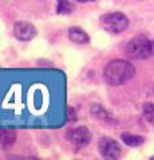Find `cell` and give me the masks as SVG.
I'll return each mask as SVG.
<instances>
[{
	"label": "cell",
	"instance_id": "6da1fadb",
	"mask_svg": "<svg viewBox=\"0 0 154 160\" xmlns=\"http://www.w3.org/2000/svg\"><path fill=\"white\" fill-rule=\"evenodd\" d=\"M134 73H135V68L131 63L115 59L107 63V66L105 67L103 79L110 86H122L133 79Z\"/></svg>",
	"mask_w": 154,
	"mask_h": 160
},
{
	"label": "cell",
	"instance_id": "7a4b0ae2",
	"mask_svg": "<svg viewBox=\"0 0 154 160\" xmlns=\"http://www.w3.org/2000/svg\"><path fill=\"white\" fill-rule=\"evenodd\" d=\"M151 53H153V42H150L143 35L133 38L126 46V55L134 60L147 59Z\"/></svg>",
	"mask_w": 154,
	"mask_h": 160
},
{
	"label": "cell",
	"instance_id": "3957f363",
	"mask_svg": "<svg viewBox=\"0 0 154 160\" xmlns=\"http://www.w3.org/2000/svg\"><path fill=\"white\" fill-rule=\"evenodd\" d=\"M102 27L110 33H121L129 27V19L121 12L106 13L101 18Z\"/></svg>",
	"mask_w": 154,
	"mask_h": 160
},
{
	"label": "cell",
	"instance_id": "277c9868",
	"mask_svg": "<svg viewBox=\"0 0 154 160\" xmlns=\"http://www.w3.org/2000/svg\"><path fill=\"white\" fill-rule=\"evenodd\" d=\"M98 149L102 158L105 159H118L121 156V147L114 139L110 138H102L98 143Z\"/></svg>",
	"mask_w": 154,
	"mask_h": 160
},
{
	"label": "cell",
	"instance_id": "5b68a950",
	"mask_svg": "<svg viewBox=\"0 0 154 160\" xmlns=\"http://www.w3.org/2000/svg\"><path fill=\"white\" fill-rule=\"evenodd\" d=\"M68 140L75 146V148H83L86 147L91 140V132L86 127H77L72 128L67 132Z\"/></svg>",
	"mask_w": 154,
	"mask_h": 160
},
{
	"label": "cell",
	"instance_id": "8992f818",
	"mask_svg": "<svg viewBox=\"0 0 154 160\" xmlns=\"http://www.w3.org/2000/svg\"><path fill=\"white\" fill-rule=\"evenodd\" d=\"M13 35L18 40L29 42L36 36V28L28 22H16L13 24Z\"/></svg>",
	"mask_w": 154,
	"mask_h": 160
},
{
	"label": "cell",
	"instance_id": "52a82bcc",
	"mask_svg": "<svg viewBox=\"0 0 154 160\" xmlns=\"http://www.w3.org/2000/svg\"><path fill=\"white\" fill-rule=\"evenodd\" d=\"M68 38L72 43L75 44H87L90 42V36L87 32H84L82 28L79 27H71L68 29Z\"/></svg>",
	"mask_w": 154,
	"mask_h": 160
},
{
	"label": "cell",
	"instance_id": "ba28073f",
	"mask_svg": "<svg viewBox=\"0 0 154 160\" xmlns=\"http://www.w3.org/2000/svg\"><path fill=\"white\" fill-rule=\"evenodd\" d=\"M90 112H91V115L94 118L102 120V122H106V123H114L115 122V119L113 118V115L109 112L106 108L99 106V104H93V106L90 107Z\"/></svg>",
	"mask_w": 154,
	"mask_h": 160
},
{
	"label": "cell",
	"instance_id": "9c48e42d",
	"mask_svg": "<svg viewBox=\"0 0 154 160\" xmlns=\"http://www.w3.org/2000/svg\"><path fill=\"white\" fill-rule=\"evenodd\" d=\"M16 142V133L9 129H0V146L3 149H9Z\"/></svg>",
	"mask_w": 154,
	"mask_h": 160
},
{
	"label": "cell",
	"instance_id": "30bf717a",
	"mask_svg": "<svg viewBox=\"0 0 154 160\" xmlns=\"http://www.w3.org/2000/svg\"><path fill=\"white\" fill-rule=\"evenodd\" d=\"M122 142L129 147H140L141 144H143L145 139L138 135H133V133H122L121 135Z\"/></svg>",
	"mask_w": 154,
	"mask_h": 160
},
{
	"label": "cell",
	"instance_id": "8fae6325",
	"mask_svg": "<svg viewBox=\"0 0 154 160\" xmlns=\"http://www.w3.org/2000/svg\"><path fill=\"white\" fill-rule=\"evenodd\" d=\"M72 4L70 3V0H58L56 4V12L61 15H67L72 12Z\"/></svg>",
	"mask_w": 154,
	"mask_h": 160
},
{
	"label": "cell",
	"instance_id": "7c38bea8",
	"mask_svg": "<svg viewBox=\"0 0 154 160\" xmlns=\"http://www.w3.org/2000/svg\"><path fill=\"white\" fill-rule=\"evenodd\" d=\"M143 116L149 123L154 124V103H147L143 106Z\"/></svg>",
	"mask_w": 154,
	"mask_h": 160
},
{
	"label": "cell",
	"instance_id": "4fadbf2b",
	"mask_svg": "<svg viewBox=\"0 0 154 160\" xmlns=\"http://www.w3.org/2000/svg\"><path fill=\"white\" fill-rule=\"evenodd\" d=\"M67 116H68V120H75V112H74V109L71 107L67 108Z\"/></svg>",
	"mask_w": 154,
	"mask_h": 160
},
{
	"label": "cell",
	"instance_id": "5bb4252c",
	"mask_svg": "<svg viewBox=\"0 0 154 160\" xmlns=\"http://www.w3.org/2000/svg\"><path fill=\"white\" fill-rule=\"evenodd\" d=\"M78 3H88V2H94V0H75Z\"/></svg>",
	"mask_w": 154,
	"mask_h": 160
},
{
	"label": "cell",
	"instance_id": "9a60e30c",
	"mask_svg": "<svg viewBox=\"0 0 154 160\" xmlns=\"http://www.w3.org/2000/svg\"><path fill=\"white\" fill-rule=\"evenodd\" d=\"M153 53H154V40H153Z\"/></svg>",
	"mask_w": 154,
	"mask_h": 160
}]
</instances>
